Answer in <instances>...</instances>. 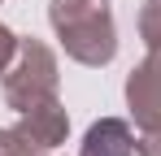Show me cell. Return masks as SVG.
I'll use <instances>...</instances> for the list:
<instances>
[{"mask_svg": "<svg viewBox=\"0 0 161 156\" xmlns=\"http://www.w3.org/2000/svg\"><path fill=\"white\" fill-rule=\"evenodd\" d=\"M18 130L26 134L31 143H39L44 152L61 148V143H65V134H70V113H65L61 96L35 104V108H26V113H18Z\"/></svg>", "mask_w": 161, "mask_h": 156, "instance_id": "277c9868", "label": "cell"}, {"mask_svg": "<svg viewBox=\"0 0 161 156\" xmlns=\"http://www.w3.org/2000/svg\"><path fill=\"white\" fill-rule=\"evenodd\" d=\"M79 156H139L135 152L131 122H122V117H100V122H92L87 134H83Z\"/></svg>", "mask_w": 161, "mask_h": 156, "instance_id": "5b68a950", "label": "cell"}, {"mask_svg": "<svg viewBox=\"0 0 161 156\" xmlns=\"http://www.w3.org/2000/svg\"><path fill=\"white\" fill-rule=\"evenodd\" d=\"M48 22L70 61L100 70L118 56V26L109 0H48Z\"/></svg>", "mask_w": 161, "mask_h": 156, "instance_id": "6da1fadb", "label": "cell"}, {"mask_svg": "<svg viewBox=\"0 0 161 156\" xmlns=\"http://www.w3.org/2000/svg\"><path fill=\"white\" fill-rule=\"evenodd\" d=\"M0 156H44V148L39 143H31L22 130H0Z\"/></svg>", "mask_w": 161, "mask_h": 156, "instance_id": "52a82bcc", "label": "cell"}, {"mask_svg": "<svg viewBox=\"0 0 161 156\" xmlns=\"http://www.w3.org/2000/svg\"><path fill=\"white\" fill-rule=\"evenodd\" d=\"M57 87H61V65H57V52L44 44V39H18V52H13V61L4 65V74H0V96L9 108H18V113H26L35 104L53 100Z\"/></svg>", "mask_w": 161, "mask_h": 156, "instance_id": "7a4b0ae2", "label": "cell"}, {"mask_svg": "<svg viewBox=\"0 0 161 156\" xmlns=\"http://www.w3.org/2000/svg\"><path fill=\"white\" fill-rule=\"evenodd\" d=\"M139 39L148 44V52H161V0H144V9H139Z\"/></svg>", "mask_w": 161, "mask_h": 156, "instance_id": "8992f818", "label": "cell"}, {"mask_svg": "<svg viewBox=\"0 0 161 156\" xmlns=\"http://www.w3.org/2000/svg\"><path fill=\"white\" fill-rule=\"evenodd\" d=\"M126 108L135 122V152L161 156V52H148L126 74Z\"/></svg>", "mask_w": 161, "mask_h": 156, "instance_id": "3957f363", "label": "cell"}, {"mask_svg": "<svg viewBox=\"0 0 161 156\" xmlns=\"http://www.w3.org/2000/svg\"><path fill=\"white\" fill-rule=\"evenodd\" d=\"M13 52H18V35H13L9 26L0 22V74H4V65L13 61Z\"/></svg>", "mask_w": 161, "mask_h": 156, "instance_id": "ba28073f", "label": "cell"}]
</instances>
